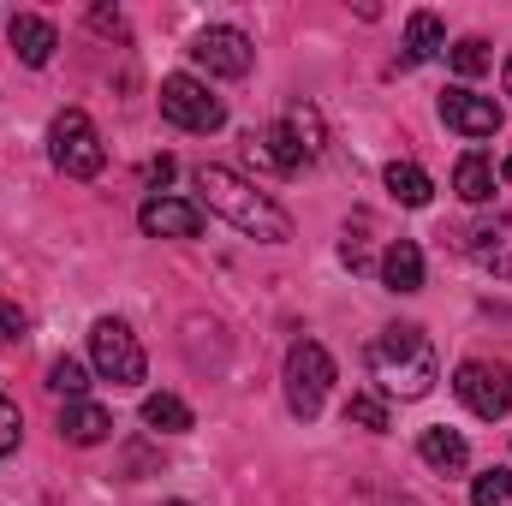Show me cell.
I'll use <instances>...</instances> for the list:
<instances>
[{
	"mask_svg": "<svg viewBox=\"0 0 512 506\" xmlns=\"http://www.w3.org/2000/svg\"><path fill=\"white\" fill-rule=\"evenodd\" d=\"M197 191H203V203H209L221 221H233L245 239H262V245H286V239H292V215H286L268 191H256L245 173H233V167H197Z\"/></svg>",
	"mask_w": 512,
	"mask_h": 506,
	"instance_id": "obj_1",
	"label": "cell"
},
{
	"mask_svg": "<svg viewBox=\"0 0 512 506\" xmlns=\"http://www.w3.org/2000/svg\"><path fill=\"white\" fill-rule=\"evenodd\" d=\"M370 381L382 399H423L435 387V346L417 322H393L370 340Z\"/></svg>",
	"mask_w": 512,
	"mask_h": 506,
	"instance_id": "obj_2",
	"label": "cell"
},
{
	"mask_svg": "<svg viewBox=\"0 0 512 506\" xmlns=\"http://www.w3.org/2000/svg\"><path fill=\"white\" fill-rule=\"evenodd\" d=\"M48 155H54V167H60L66 179H96L102 161H108L102 131H96V120H90L84 108L54 114V126H48Z\"/></svg>",
	"mask_w": 512,
	"mask_h": 506,
	"instance_id": "obj_3",
	"label": "cell"
},
{
	"mask_svg": "<svg viewBox=\"0 0 512 506\" xmlns=\"http://www.w3.org/2000/svg\"><path fill=\"white\" fill-rule=\"evenodd\" d=\"M328 387H334V358H328V346H322V340H298V346L286 352V405H292V417L310 423V417L322 411Z\"/></svg>",
	"mask_w": 512,
	"mask_h": 506,
	"instance_id": "obj_4",
	"label": "cell"
},
{
	"mask_svg": "<svg viewBox=\"0 0 512 506\" xmlns=\"http://www.w3.org/2000/svg\"><path fill=\"white\" fill-rule=\"evenodd\" d=\"M90 364H96V376L114 381V387H137V381L149 376V358H143L137 334H131L120 316H102L90 328Z\"/></svg>",
	"mask_w": 512,
	"mask_h": 506,
	"instance_id": "obj_5",
	"label": "cell"
},
{
	"mask_svg": "<svg viewBox=\"0 0 512 506\" xmlns=\"http://www.w3.org/2000/svg\"><path fill=\"white\" fill-rule=\"evenodd\" d=\"M161 114H167L179 131H221L227 126V102L209 96V84H197L191 72L161 78Z\"/></svg>",
	"mask_w": 512,
	"mask_h": 506,
	"instance_id": "obj_6",
	"label": "cell"
},
{
	"mask_svg": "<svg viewBox=\"0 0 512 506\" xmlns=\"http://www.w3.org/2000/svg\"><path fill=\"white\" fill-rule=\"evenodd\" d=\"M453 393L465 399V411H477V417H507L512 411V370L507 364H489V358H465L459 370H453Z\"/></svg>",
	"mask_w": 512,
	"mask_h": 506,
	"instance_id": "obj_7",
	"label": "cell"
},
{
	"mask_svg": "<svg viewBox=\"0 0 512 506\" xmlns=\"http://www.w3.org/2000/svg\"><path fill=\"white\" fill-rule=\"evenodd\" d=\"M191 60H197L209 78H245L251 60H256V48H251L245 30H233V24H209V30H197Z\"/></svg>",
	"mask_w": 512,
	"mask_h": 506,
	"instance_id": "obj_8",
	"label": "cell"
},
{
	"mask_svg": "<svg viewBox=\"0 0 512 506\" xmlns=\"http://www.w3.org/2000/svg\"><path fill=\"white\" fill-rule=\"evenodd\" d=\"M441 120L447 131H459V137H495L501 131V108H495V96H477V90H465V84H453L447 96H441Z\"/></svg>",
	"mask_w": 512,
	"mask_h": 506,
	"instance_id": "obj_9",
	"label": "cell"
},
{
	"mask_svg": "<svg viewBox=\"0 0 512 506\" xmlns=\"http://www.w3.org/2000/svg\"><path fill=\"white\" fill-rule=\"evenodd\" d=\"M137 227L149 233V239H197L203 233V209L197 203H185V197H149L143 209H137Z\"/></svg>",
	"mask_w": 512,
	"mask_h": 506,
	"instance_id": "obj_10",
	"label": "cell"
},
{
	"mask_svg": "<svg viewBox=\"0 0 512 506\" xmlns=\"http://www.w3.org/2000/svg\"><path fill=\"white\" fill-rule=\"evenodd\" d=\"M465 251L477 256L489 274L512 280V215H489V221H477V227L465 233Z\"/></svg>",
	"mask_w": 512,
	"mask_h": 506,
	"instance_id": "obj_11",
	"label": "cell"
},
{
	"mask_svg": "<svg viewBox=\"0 0 512 506\" xmlns=\"http://www.w3.org/2000/svg\"><path fill=\"white\" fill-rule=\"evenodd\" d=\"M6 36H12V54H18L24 66H48V60H54V48H60L54 24H48V18H36V12H18V18L6 24Z\"/></svg>",
	"mask_w": 512,
	"mask_h": 506,
	"instance_id": "obj_12",
	"label": "cell"
},
{
	"mask_svg": "<svg viewBox=\"0 0 512 506\" xmlns=\"http://www.w3.org/2000/svg\"><path fill=\"white\" fill-rule=\"evenodd\" d=\"M60 435H66L72 447H96V441L114 435V417H108L96 399H66V405H60Z\"/></svg>",
	"mask_w": 512,
	"mask_h": 506,
	"instance_id": "obj_13",
	"label": "cell"
},
{
	"mask_svg": "<svg viewBox=\"0 0 512 506\" xmlns=\"http://www.w3.org/2000/svg\"><path fill=\"white\" fill-rule=\"evenodd\" d=\"M417 459H423L429 471H447V477H453V471H465V465H471V441H465L459 429L435 423V429H423V435H417Z\"/></svg>",
	"mask_w": 512,
	"mask_h": 506,
	"instance_id": "obj_14",
	"label": "cell"
},
{
	"mask_svg": "<svg viewBox=\"0 0 512 506\" xmlns=\"http://www.w3.org/2000/svg\"><path fill=\"white\" fill-rule=\"evenodd\" d=\"M382 286L387 292H423V251H417V239H393L387 245Z\"/></svg>",
	"mask_w": 512,
	"mask_h": 506,
	"instance_id": "obj_15",
	"label": "cell"
},
{
	"mask_svg": "<svg viewBox=\"0 0 512 506\" xmlns=\"http://www.w3.org/2000/svg\"><path fill=\"white\" fill-rule=\"evenodd\" d=\"M441 48H447L441 18H435V12H411V18H405V66H423V60H435Z\"/></svg>",
	"mask_w": 512,
	"mask_h": 506,
	"instance_id": "obj_16",
	"label": "cell"
},
{
	"mask_svg": "<svg viewBox=\"0 0 512 506\" xmlns=\"http://www.w3.org/2000/svg\"><path fill=\"white\" fill-rule=\"evenodd\" d=\"M453 191H459L465 203H489V197H495V167H489L483 149L459 155V167H453Z\"/></svg>",
	"mask_w": 512,
	"mask_h": 506,
	"instance_id": "obj_17",
	"label": "cell"
},
{
	"mask_svg": "<svg viewBox=\"0 0 512 506\" xmlns=\"http://www.w3.org/2000/svg\"><path fill=\"white\" fill-rule=\"evenodd\" d=\"M143 423H149L155 435H185L197 417H191V405H185L179 393H149V399H143Z\"/></svg>",
	"mask_w": 512,
	"mask_h": 506,
	"instance_id": "obj_18",
	"label": "cell"
},
{
	"mask_svg": "<svg viewBox=\"0 0 512 506\" xmlns=\"http://www.w3.org/2000/svg\"><path fill=\"white\" fill-rule=\"evenodd\" d=\"M387 191H393V203H405V209H423V203L435 197V185H429V173H423L417 161H393V167H387Z\"/></svg>",
	"mask_w": 512,
	"mask_h": 506,
	"instance_id": "obj_19",
	"label": "cell"
},
{
	"mask_svg": "<svg viewBox=\"0 0 512 506\" xmlns=\"http://www.w3.org/2000/svg\"><path fill=\"white\" fill-rule=\"evenodd\" d=\"M280 126L292 131V143L304 149V161H316V155H322V143H328V131H322V114H316L310 102H292Z\"/></svg>",
	"mask_w": 512,
	"mask_h": 506,
	"instance_id": "obj_20",
	"label": "cell"
},
{
	"mask_svg": "<svg viewBox=\"0 0 512 506\" xmlns=\"http://www.w3.org/2000/svg\"><path fill=\"white\" fill-rule=\"evenodd\" d=\"M251 143H262V155L274 161V173H298V167H304V149L292 143V131L280 126V120L262 131V137H251Z\"/></svg>",
	"mask_w": 512,
	"mask_h": 506,
	"instance_id": "obj_21",
	"label": "cell"
},
{
	"mask_svg": "<svg viewBox=\"0 0 512 506\" xmlns=\"http://www.w3.org/2000/svg\"><path fill=\"white\" fill-rule=\"evenodd\" d=\"M346 423H358V429H393V417H387V399L382 393H352L346 399Z\"/></svg>",
	"mask_w": 512,
	"mask_h": 506,
	"instance_id": "obj_22",
	"label": "cell"
},
{
	"mask_svg": "<svg viewBox=\"0 0 512 506\" xmlns=\"http://www.w3.org/2000/svg\"><path fill=\"white\" fill-rule=\"evenodd\" d=\"M447 60H453L459 78H483V72H489V42H483V36H465V42L447 48Z\"/></svg>",
	"mask_w": 512,
	"mask_h": 506,
	"instance_id": "obj_23",
	"label": "cell"
},
{
	"mask_svg": "<svg viewBox=\"0 0 512 506\" xmlns=\"http://www.w3.org/2000/svg\"><path fill=\"white\" fill-rule=\"evenodd\" d=\"M48 387H54L60 399H84V387H90V370H84L78 358H54V364H48Z\"/></svg>",
	"mask_w": 512,
	"mask_h": 506,
	"instance_id": "obj_24",
	"label": "cell"
},
{
	"mask_svg": "<svg viewBox=\"0 0 512 506\" xmlns=\"http://www.w3.org/2000/svg\"><path fill=\"white\" fill-rule=\"evenodd\" d=\"M471 501L477 506H512V471H483L471 483Z\"/></svg>",
	"mask_w": 512,
	"mask_h": 506,
	"instance_id": "obj_25",
	"label": "cell"
},
{
	"mask_svg": "<svg viewBox=\"0 0 512 506\" xmlns=\"http://www.w3.org/2000/svg\"><path fill=\"white\" fill-rule=\"evenodd\" d=\"M18 441H24V417H18V405L0 393V459L18 453Z\"/></svg>",
	"mask_w": 512,
	"mask_h": 506,
	"instance_id": "obj_26",
	"label": "cell"
},
{
	"mask_svg": "<svg viewBox=\"0 0 512 506\" xmlns=\"http://www.w3.org/2000/svg\"><path fill=\"white\" fill-rule=\"evenodd\" d=\"M24 334H30V316L18 304H0V346H18Z\"/></svg>",
	"mask_w": 512,
	"mask_h": 506,
	"instance_id": "obj_27",
	"label": "cell"
},
{
	"mask_svg": "<svg viewBox=\"0 0 512 506\" xmlns=\"http://www.w3.org/2000/svg\"><path fill=\"white\" fill-rule=\"evenodd\" d=\"M90 24H96V30H114V36L126 30V18H120V12H108V6H96V12H90Z\"/></svg>",
	"mask_w": 512,
	"mask_h": 506,
	"instance_id": "obj_28",
	"label": "cell"
},
{
	"mask_svg": "<svg viewBox=\"0 0 512 506\" xmlns=\"http://www.w3.org/2000/svg\"><path fill=\"white\" fill-rule=\"evenodd\" d=\"M167 179H173V155H155L149 161V185H167Z\"/></svg>",
	"mask_w": 512,
	"mask_h": 506,
	"instance_id": "obj_29",
	"label": "cell"
},
{
	"mask_svg": "<svg viewBox=\"0 0 512 506\" xmlns=\"http://www.w3.org/2000/svg\"><path fill=\"white\" fill-rule=\"evenodd\" d=\"M501 84H507V96H512V54H507V72H501Z\"/></svg>",
	"mask_w": 512,
	"mask_h": 506,
	"instance_id": "obj_30",
	"label": "cell"
},
{
	"mask_svg": "<svg viewBox=\"0 0 512 506\" xmlns=\"http://www.w3.org/2000/svg\"><path fill=\"white\" fill-rule=\"evenodd\" d=\"M501 179H507V185H512V155H507V161H501Z\"/></svg>",
	"mask_w": 512,
	"mask_h": 506,
	"instance_id": "obj_31",
	"label": "cell"
},
{
	"mask_svg": "<svg viewBox=\"0 0 512 506\" xmlns=\"http://www.w3.org/2000/svg\"><path fill=\"white\" fill-rule=\"evenodd\" d=\"M382 506H411V501H382Z\"/></svg>",
	"mask_w": 512,
	"mask_h": 506,
	"instance_id": "obj_32",
	"label": "cell"
},
{
	"mask_svg": "<svg viewBox=\"0 0 512 506\" xmlns=\"http://www.w3.org/2000/svg\"><path fill=\"white\" fill-rule=\"evenodd\" d=\"M167 506H191V501H167Z\"/></svg>",
	"mask_w": 512,
	"mask_h": 506,
	"instance_id": "obj_33",
	"label": "cell"
}]
</instances>
